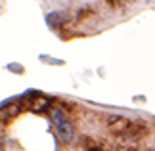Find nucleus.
<instances>
[{
    "label": "nucleus",
    "mask_w": 155,
    "mask_h": 151,
    "mask_svg": "<svg viewBox=\"0 0 155 151\" xmlns=\"http://www.w3.org/2000/svg\"><path fill=\"white\" fill-rule=\"evenodd\" d=\"M48 115H50V120L56 124V132H58L59 140L69 143L75 138V128H73V123L69 120V117L65 115V111L61 107H50Z\"/></svg>",
    "instance_id": "nucleus-1"
},
{
    "label": "nucleus",
    "mask_w": 155,
    "mask_h": 151,
    "mask_svg": "<svg viewBox=\"0 0 155 151\" xmlns=\"http://www.w3.org/2000/svg\"><path fill=\"white\" fill-rule=\"evenodd\" d=\"M107 128L111 132H127L132 128V123L127 117H121V115H109L107 117Z\"/></svg>",
    "instance_id": "nucleus-2"
},
{
    "label": "nucleus",
    "mask_w": 155,
    "mask_h": 151,
    "mask_svg": "<svg viewBox=\"0 0 155 151\" xmlns=\"http://www.w3.org/2000/svg\"><path fill=\"white\" fill-rule=\"evenodd\" d=\"M48 107H50V100L42 94H33L27 98V109L33 113H40V111L48 109Z\"/></svg>",
    "instance_id": "nucleus-3"
},
{
    "label": "nucleus",
    "mask_w": 155,
    "mask_h": 151,
    "mask_svg": "<svg viewBox=\"0 0 155 151\" xmlns=\"http://www.w3.org/2000/svg\"><path fill=\"white\" fill-rule=\"evenodd\" d=\"M19 111H21V103H19V101H14V103L4 105L2 109H0V120H2V123H8V120L12 117H15Z\"/></svg>",
    "instance_id": "nucleus-4"
},
{
    "label": "nucleus",
    "mask_w": 155,
    "mask_h": 151,
    "mask_svg": "<svg viewBox=\"0 0 155 151\" xmlns=\"http://www.w3.org/2000/svg\"><path fill=\"white\" fill-rule=\"evenodd\" d=\"M63 17H65L63 14H50L48 15V21H50V25H52V21H56V19L58 21H63Z\"/></svg>",
    "instance_id": "nucleus-5"
},
{
    "label": "nucleus",
    "mask_w": 155,
    "mask_h": 151,
    "mask_svg": "<svg viewBox=\"0 0 155 151\" xmlns=\"http://www.w3.org/2000/svg\"><path fill=\"white\" fill-rule=\"evenodd\" d=\"M2 146H4V134L0 132V147H2Z\"/></svg>",
    "instance_id": "nucleus-6"
},
{
    "label": "nucleus",
    "mask_w": 155,
    "mask_h": 151,
    "mask_svg": "<svg viewBox=\"0 0 155 151\" xmlns=\"http://www.w3.org/2000/svg\"><path fill=\"white\" fill-rule=\"evenodd\" d=\"M90 151H100V149H96V147H92V149H90Z\"/></svg>",
    "instance_id": "nucleus-7"
}]
</instances>
